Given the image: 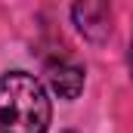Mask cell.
<instances>
[{"label": "cell", "instance_id": "2", "mask_svg": "<svg viewBox=\"0 0 133 133\" xmlns=\"http://www.w3.org/2000/svg\"><path fill=\"white\" fill-rule=\"evenodd\" d=\"M46 74H50L53 90H56L62 99H74V96L84 90V68L77 65V62H68V59L50 62Z\"/></svg>", "mask_w": 133, "mask_h": 133}, {"label": "cell", "instance_id": "3", "mask_svg": "<svg viewBox=\"0 0 133 133\" xmlns=\"http://www.w3.org/2000/svg\"><path fill=\"white\" fill-rule=\"evenodd\" d=\"M74 19H77V28L84 34H90L93 40H102L105 34L111 31V12L105 3H84V6H74Z\"/></svg>", "mask_w": 133, "mask_h": 133}, {"label": "cell", "instance_id": "1", "mask_svg": "<svg viewBox=\"0 0 133 133\" xmlns=\"http://www.w3.org/2000/svg\"><path fill=\"white\" fill-rule=\"evenodd\" d=\"M53 108L40 81L25 71L0 77V133H46Z\"/></svg>", "mask_w": 133, "mask_h": 133}, {"label": "cell", "instance_id": "4", "mask_svg": "<svg viewBox=\"0 0 133 133\" xmlns=\"http://www.w3.org/2000/svg\"><path fill=\"white\" fill-rule=\"evenodd\" d=\"M130 71H133V40H130Z\"/></svg>", "mask_w": 133, "mask_h": 133}]
</instances>
